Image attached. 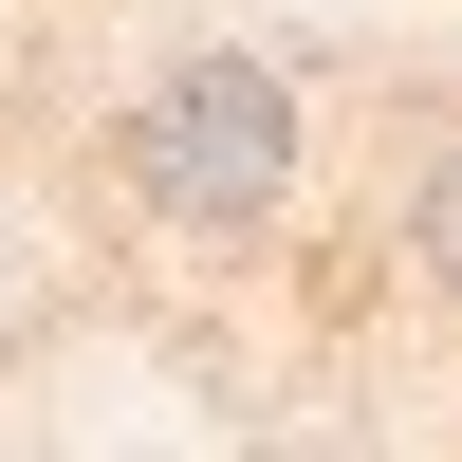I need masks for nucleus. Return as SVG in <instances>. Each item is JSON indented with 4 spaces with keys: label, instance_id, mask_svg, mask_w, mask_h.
Instances as JSON below:
<instances>
[{
    "label": "nucleus",
    "instance_id": "obj_2",
    "mask_svg": "<svg viewBox=\"0 0 462 462\" xmlns=\"http://www.w3.org/2000/svg\"><path fill=\"white\" fill-rule=\"evenodd\" d=\"M407 259H426V278L462 296V130L426 148V167H407Z\"/></svg>",
    "mask_w": 462,
    "mask_h": 462
},
{
    "label": "nucleus",
    "instance_id": "obj_1",
    "mask_svg": "<svg viewBox=\"0 0 462 462\" xmlns=\"http://www.w3.org/2000/svg\"><path fill=\"white\" fill-rule=\"evenodd\" d=\"M296 74L278 56H167L130 111H111V185H130L148 222H185V241H241V222H278L296 204Z\"/></svg>",
    "mask_w": 462,
    "mask_h": 462
}]
</instances>
